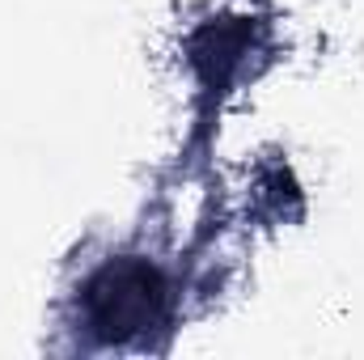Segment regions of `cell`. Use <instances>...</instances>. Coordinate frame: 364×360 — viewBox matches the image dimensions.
Returning a JSON list of instances; mask_svg holds the SVG:
<instances>
[{
    "label": "cell",
    "mask_w": 364,
    "mask_h": 360,
    "mask_svg": "<svg viewBox=\"0 0 364 360\" xmlns=\"http://www.w3.org/2000/svg\"><path fill=\"white\" fill-rule=\"evenodd\" d=\"M166 309H170L166 280L144 259L106 263L85 288V318H90L93 335L110 339V344H127V339L161 327Z\"/></svg>",
    "instance_id": "obj_1"
}]
</instances>
